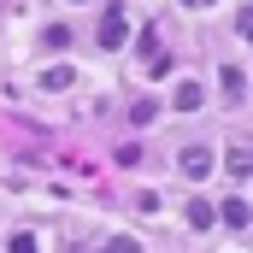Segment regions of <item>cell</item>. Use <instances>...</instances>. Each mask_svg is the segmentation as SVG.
I'll return each instance as SVG.
<instances>
[{
    "label": "cell",
    "instance_id": "6da1fadb",
    "mask_svg": "<svg viewBox=\"0 0 253 253\" xmlns=\"http://www.w3.org/2000/svg\"><path fill=\"white\" fill-rule=\"evenodd\" d=\"M100 47H124V12L118 6H106V18H100Z\"/></svg>",
    "mask_w": 253,
    "mask_h": 253
},
{
    "label": "cell",
    "instance_id": "7a4b0ae2",
    "mask_svg": "<svg viewBox=\"0 0 253 253\" xmlns=\"http://www.w3.org/2000/svg\"><path fill=\"white\" fill-rule=\"evenodd\" d=\"M218 218H224L230 230H248V200H242V194H230V200L218 206Z\"/></svg>",
    "mask_w": 253,
    "mask_h": 253
},
{
    "label": "cell",
    "instance_id": "8992f818",
    "mask_svg": "<svg viewBox=\"0 0 253 253\" xmlns=\"http://www.w3.org/2000/svg\"><path fill=\"white\" fill-rule=\"evenodd\" d=\"M212 218H218V212H212V206L194 194V200H189V224H194V230H212Z\"/></svg>",
    "mask_w": 253,
    "mask_h": 253
},
{
    "label": "cell",
    "instance_id": "5b68a950",
    "mask_svg": "<svg viewBox=\"0 0 253 253\" xmlns=\"http://www.w3.org/2000/svg\"><path fill=\"white\" fill-rule=\"evenodd\" d=\"M224 94H230V100H242V94H248V77H242V65H224Z\"/></svg>",
    "mask_w": 253,
    "mask_h": 253
},
{
    "label": "cell",
    "instance_id": "52a82bcc",
    "mask_svg": "<svg viewBox=\"0 0 253 253\" xmlns=\"http://www.w3.org/2000/svg\"><path fill=\"white\" fill-rule=\"evenodd\" d=\"M183 6H212V0H183Z\"/></svg>",
    "mask_w": 253,
    "mask_h": 253
},
{
    "label": "cell",
    "instance_id": "277c9868",
    "mask_svg": "<svg viewBox=\"0 0 253 253\" xmlns=\"http://www.w3.org/2000/svg\"><path fill=\"white\" fill-rule=\"evenodd\" d=\"M171 106H183V112H194V106H206L200 83H177V100H171Z\"/></svg>",
    "mask_w": 253,
    "mask_h": 253
},
{
    "label": "cell",
    "instance_id": "3957f363",
    "mask_svg": "<svg viewBox=\"0 0 253 253\" xmlns=\"http://www.w3.org/2000/svg\"><path fill=\"white\" fill-rule=\"evenodd\" d=\"M183 171H189L194 183H200V177L212 171V153H206V147H183Z\"/></svg>",
    "mask_w": 253,
    "mask_h": 253
}]
</instances>
